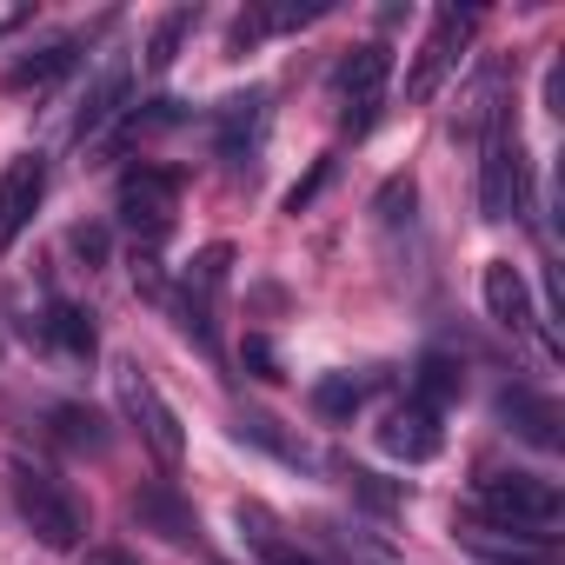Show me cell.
Returning a JSON list of instances; mask_svg holds the SVG:
<instances>
[{
	"instance_id": "cell-1",
	"label": "cell",
	"mask_w": 565,
	"mask_h": 565,
	"mask_svg": "<svg viewBox=\"0 0 565 565\" xmlns=\"http://www.w3.org/2000/svg\"><path fill=\"white\" fill-rule=\"evenodd\" d=\"M8 486H14V505H21L28 532H34L47 552H74V545L87 539V499H81L61 472H47V466H34V459H14V466H8Z\"/></svg>"
},
{
	"instance_id": "cell-2",
	"label": "cell",
	"mask_w": 565,
	"mask_h": 565,
	"mask_svg": "<svg viewBox=\"0 0 565 565\" xmlns=\"http://www.w3.org/2000/svg\"><path fill=\"white\" fill-rule=\"evenodd\" d=\"M479 512L499 525V532H525V539H552L565 499L552 479H532V472H499L479 486Z\"/></svg>"
},
{
	"instance_id": "cell-3",
	"label": "cell",
	"mask_w": 565,
	"mask_h": 565,
	"mask_svg": "<svg viewBox=\"0 0 565 565\" xmlns=\"http://www.w3.org/2000/svg\"><path fill=\"white\" fill-rule=\"evenodd\" d=\"M114 399H120V413L134 419V433L147 439V452H153L160 466H180V459H186L180 413L160 399V386L140 373V360H114Z\"/></svg>"
},
{
	"instance_id": "cell-4",
	"label": "cell",
	"mask_w": 565,
	"mask_h": 565,
	"mask_svg": "<svg viewBox=\"0 0 565 565\" xmlns=\"http://www.w3.org/2000/svg\"><path fill=\"white\" fill-rule=\"evenodd\" d=\"M479 213L486 220L525 213V147H519V134H512L505 114L486 120V147H479Z\"/></svg>"
},
{
	"instance_id": "cell-5",
	"label": "cell",
	"mask_w": 565,
	"mask_h": 565,
	"mask_svg": "<svg viewBox=\"0 0 565 565\" xmlns=\"http://www.w3.org/2000/svg\"><path fill=\"white\" fill-rule=\"evenodd\" d=\"M386 74H393V54L380 47V41H366V47H347V61L333 67V100H340V127L360 140V134H373V120H380V100H386Z\"/></svg>"
},
{
	"instance_id": "cell-6",
	"label": "cell",
	"mask_w": 565,
	"mask_h": 565,
	"mask_svg": "<svg viewBox=\"0 0 565 565\" xmlns=\"http://www.w3.org/2000/svg\"><path fill=\"white\" fill-rule=\"evenodd\" d=\"M472 28H479V8H439V14H433V34H426L413 74H406V100H433V94H439V81L459 67Z\"/></svg>"
},
{
	"instance_id": "cell-7",
	"label": "cell",
	"mask_w": 565,
	"mask_h": 565,
	"mask_svg": "<svg viewBox=\"0 0 565 565\" xmlns=\"http://www.w3.org/2000/svg\"><path fill=\"white\" fill-rule=\"evenodd\" d=\"M173 213H180V173L173 167H127L120 173V220L134 226V233H147V239H160L167 226H173Z\"/></svg>"
},
{
	"instance_id": "cell-8",
	"label": "cell",
	"mask_w": 565,
	"mask_h": 565,
	"mask_svg": "<svg viewBox=\"0 0 565 565\" xmlns=\"http://www.w3.org/2000/svg\"><path fill=\"white\" fill-rule=\"evenodd\" d=\"M41 193H47V160L41 153H14L8 167H0V253L28 233Z\"/></svg>"
},
{
	"instance_id": "cell-9",
	"label": "cell",
	"mask_w": 565,
	"mask_h": 565,
	"mask_svg": "<svg viewBox=\"0 0 565 565\" xmlns=\"http://www.w3.org/2000/svg\"><path fill=\"white\" fill-rule=\"evenodd\" d=\"M499 419H505L525 446H539V452H558V446H565V413H558V399H552V393L505 386V393H499Z\"/></svg>"
},
{
	"instance_id": "cell-10",
	"label": "cell",
	"mask_w": 565,
	"mask_h": 565,
	"mask_svg": "<svg viewBox=\"0 0 565 565\" xmlns=\"http://www.w3.org/2000/svg\"><path fill=\"white\" fill-rule=\"evenodd\" d=\"M134 519H140V532H160L167 545H193L200 539V519H193V505L167 486V479H147V486H134Z\"/></svg>"
},
{
	"instance_id": "cell-11",
	"label": "cell",
	"mask_w": 565,
	"mask_h": 565,
	"mask_svg": "<svg viewBox=\"0 0 565 565\" xmlns=\"http://www.w3.org/2000/svg\"><path fill=\"white\" fill-rule=\"evenodd\" d=\"M380 446L393 452V459H406V466H426V459H439V446H446V433H439V413H426V406H393L386 413V426H380Z\"/></svg>"
},
{
	"instance_id": "cell-12",
	"label": "cell",
	"mask_w": 565,
	"mask_h": 565,
	"mask_svg": "<svg viewBox=\"0 0 565 565\" xmlns=\"http://www.w3.org/2000/svg\"><path fill=\"white\" fill-rule=\"evenodd\" d=\"M233 519H239V532H246V552H253L259 565H320V558H313L300 539H287V525H279V519H273L259 499H239V512H233Z\"/></svg>"
},
{
	"instance_id": "cell-13",
	"label": "cell",
	"mask_w": 565,
	"mask_h": 565,
	"mask_svg": "<svg viewBox=\"0 0 565 565\" xmlns=\"http://www.w3.org/2000/svg\"><path fill=\"white\" fill-rule=\"evenodd\" d=\"M74 61H81V41H74V34H54V41H41L34 54H21L8 74H0V87H8V94H41V87L67 81Z\"/></svg>"
},
{
	"instance_id": "cell-14",
	"label": "cell",
	"mask_w": 565,
	"mask_h": 565,
	"mask_svg": "<svg viewBox=\"0 0 565 565\" xmlns=\"http://www.w3.org/2000/svg\"><path fill=\"white\" fill-rule=\"evenodd\" d=\"M479 294H486V313L505 327V333H525L532 327V294H525V273L512 259H492L479 273Z\"/></svg>"
},
{
	"instance_id": "cell-15",
	"label": "cell",
	"mask_w": 565,
	"mask_h": 565,
	"mask_svg": "<svg viewBox=\"0 0 565 565\" xmlns=\"http://www.w3.org/2000/svg\"><path fill=\"white\" fill-rule=\"evenodd\" d=\"M127 61H107L100 67V81L87 87V100H81V114H74V134L81 140H94V134H107L114 120H120V107H127Z\"/></svg>"
},
{
	"instance_id": "cell-16",
	"label": "cell",
	"mask_w": 565,
	"mask_h": 565,
	"mask_svg": "<svg viewBox=\"0 0 565 565\" xmlns=\"http://www.w3.org/2000/svg\"><path fill=\"white\" fill-rule=\"evenodd\" d=\"M47 439L61 452H107V419L94 406H54L47 413Z\"/></svg>"
},
{
	"instance_id": "cell-17",
	"label": "cell",
	"mask_w": 565,
	"mask_h": 565,
	"mask_svg": "<svg viewBox=\"0 0 565 565\" xmlns=\"http://www.w3.org/2000/svg\"><path fill=\"white\" fill-rule=\"evenodd\" d=\"M459 393H466V373H459L446 353H426V360H419V373H413V406H426V413H446Z\"/></svg>"
},
{
	"instance_id": "cell-18",
	"label": "cell",
	"mask_w": 565,
	"mask_h": 565,
	"mask_svg": "<svg viewBox=\"0 0 565 565\" xmlns=\"http://www.w3.org/2000/svg\"><path fill=\"white\" fill-rule=\"evenodd\" d=\"M239 439H253V446H259V452H273L279 466H313L307 439H294V433L279 426L273 413H239Z\"/></svg>"
},
{
	"instance_id": "cell-19",
	"label": "cell",
	"mask_w": 565,
	"mask_h": 565,
	"mask_svg": "<svg viewBox=\"0 0 565 565\" xmlns=\"http://www.w3.org/2000/svg\"><path fill=\"white\" fill-rule=\"evenodd\" d=\"M259 120H266V94L253 87V94H233L226 107H220V147L226 153H246L253 140H259Z\"/></svg>"
},
{
	"instance_id": "cell-20",
	"label": "cell",
	"mask_w": 565,
	"mask_h": 565,
	"mask_svg": "<svg viewBox=\"0 0 565 565\" xmlns=\"http://www.w3.org/2000/svg\"><path fill=\"white\" fill-rule=\"evenodd\" d=\"M47 333H54V347H61L67 360H94V353H100L94 320H87L81 307H67V300H54V307H47Z\"/></svg>"
},
{
	"instance_id": "cell-21",
	"label": "cell",
	"mask_w": 565,
	"mask_h": 565,
	"mask_svg": "<svg viewBox=\"0 0 565 565\" xmlns=\"http://www.w3.org/2000/svg\"><path fill=\"white\" fill-rule=\"evenodd\" d=\"M193 21H200L193 8H173V14H167V21H160L153 34H147V74H167V67L180 61V47H186V34H193Z\"/></svg>"
},
{
	"instance_id": "cell-22",
	"label": "cell",
	"mask_w": 565,
	"mask_h": 565,
	"mask_svg": "<svg viewBox=\"0 0 565 565\" xmlns=\"http://www.w3.org/2000/svg\"><path fill=\"white\" fill-rule=\"evenodd\" d=\"M360 399H366V386H360L353 373H327V380L313 386V413H320L327 426H340V419H353V413H360Z\"/></svg>"
},
{
	"instance_id": "cell-23",
	"label": "cell",
	"mask_w": 565,
	"mask_h": 565,
	"mask_svg": "<svg viewBox=\"0 0 565 565\" xmlns=\"http://www.w3.org/2000/svg\"><path fill=\"white\" fill-rule=\"evenodd\" d=\"M347 492H353L366 512H399V499H406V486H393V479H380V472H366V466L347 472Z\"/></svg>"
},
{
	"instance_id": "cell-24",
	"label": "cell",
	"mask_w": 565,
	"mask_h": 565,
	"mask_svg": "<svg viewBox=\"0 0 565 565\" xmlns=\"http://www.w3.org/2000/svg\"><path fill=\"white\" fill-rule=\"evenodd\" d=\"M226 266H233V246H226V239H220V246H200L193 266H186V294H213L220 279H226Z\"/></svg>"
},
{
	"instance_id": "cell-25",
	"label": "cell",
	"mask_w": 565,
	"mask_h": 565,
	"mask_svg": "<svg viewBox=\"0 0 565 565\" xmlns=\"http://www.w3.org/2000/svg\"><path fill=\"white\" fill-rule=\"evenodd\" d=\"M239 366H246L253 380H266V386L287 380V373H279V347H273L266 333H246V340H239Z\"/></svg>"
},
{
	"instance_id": "cell-26",
	"label": "cell",
	"mask_w": 565,
	"mask_h": 565,
	"mask_svg": "<svg viewBox=\"0 0 565 565\" xmlns=\"http://www.w3.org/2000/svg\"><path fill=\"white\" fill-rule=\"evenodd\" d=\"M413 206H419V186H413L406 173H399V180H386V186H380V200H373V213H380L386 226H399V220H413Z\"/></svg>"
},
{
	"instance_id": "cell-27",
	"label": "cell",
	"mask_w": 565,
	"mask_h": 565,
	"mask_svg": "<svg viewBox=\"0 0 565 565\" xmlns=\"http://www.w3.org/2000/svg\"><path fill=\"white\" fill-rule=\"evenodd\" d=\"M67 246L87 259V273H94V266H107V226H74V233H67Z\"/></svg>"
},
{
	"instance_id": "cell-28",
	"label": "cell",
	"mask_w": 565,
	"mask_h": 565,
	"mask_svg": "<svg viewBox=\"0 0 565 565\" xmlns=\"http://www.w3.org/2000/svg\"><path fill=\"white\" fill-rule=\"evenodd\" d=\"M327 180H333V160H313V173H307V180L287 193V213H307V206H313V193H320Z\"/></svg>"
},
{
	"instance_id": "cell-29",
	"label": "cell",
	"mask_w": 565,
	"mask_h": 565,
	"mask_svg": "<svg viewBox=\"0 0 565 565\" xmlns=\"http://www.w3.org/2000/svg\"><path fill=\"white\" fill-rule=\"evenodd\" d=\"M259 34H266V21H259V14H239V21H233V34H226V54H246Z\"/></svg>"
},
{
	"instance_id": "cell-30",
	"label": "cell",
	"mask_w": 565,
	"mask_h": 565,
	"mask_svg": "<svg viewBox=\"0 0 565 565\" xmlns=\"http://www.w3.org/2000/svg\"><path fill=\"white\" fill-rule=\"evenodd\" d=\"M81 565H140V558H127V552H120V545H94V552H87V558H81Z\"/></svg>"
}]
</instances>
